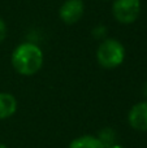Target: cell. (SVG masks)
<instances>
[{
    "label": "cell",
    "instance_id": "obj_8",
    "mask_svg": "<svg viewBox=\"0 0 147 148\" xmlns=\"http://www.w3.org/2000/svg\"><path fill=\"white\" fill-rule=\"evenodd\" d=\"M96 138H98L99 142L104 146V148H108V147L113 146V144H116L117 134L112 127H103L98 133Z\"/></svg>",
    "mask_w": 147,
    "mask_h": 148
},
{
    "label": "cell",
    "instance_id": "obj_3",
    "mask_svg": "<svg viewBox=\"0 0 147 148\" xmlns=\"http://www.w3.org/2000/svg\"><path fill=\"white\" fill-rule=\"evenodd\" d=\"M141 9V0H113L112 3V16L122 25L134 23L139 17Z\"/></svg>",
    "mask_w": 147,
    "mask_h": 148
},
{
    "label": "cell",
    "instance_id": "obj_10",
    "mask_svg": "<svg viewBox=\"0 0 147 148\" xmlns=\"http://www.w3.org/2000/svg\"><path fill=\"white\" fill-rule=\"evenodd\" d=\"M5 36H7V23L3 18H0V44L4 42Z\"/></svg>",
    "mask_w": 147,
    "mask_h": 148
},
{
    "label": "cell",
    "instance_id": "obj_5",
    "mask_svg": "<svg viewBox=\"0 0 147 148\" xmlns=\"http://www.w3.org/2000/svg\"><path fill=\"white\" fill-rule=\"evenodd\" d=\"M128 122L137 131L147 133V100L134 104L128 112Z\"/></svg>",
    "mask_w": 147,
    "mask_h": 148
},
{
    "label": "cell",
    "instance_id": "obj_9",
    "mask_svg": "<svg viewBox=\"0 0 147 148\" xmlns=\"http://www.w3.org/2000/svg\"><path fill=\"white\" fill-rule=\"evenodd\" d=\"M106 34H107V27H104V26H102V25L93 29V35L95 36L96 39H102V40L106 39Z\"/></svg>",
    "mask_w": 147,
    "mask_h": 148
},
{
    "label": "cell",
    "instance_id": "obj_1",
    "mask_svg": "<svg viewBox=\"0 0 147 148\" xmlns=\"http://www.w3.org/2000/svg\"><path fill=\"white\" fill-rule=\"evenodd\" d=\"M44 55L42 48L33 42L20 43L10 55V64L20 75L31 77L43 68Z\"/></svg>",
    "mask_w": 147,
    "mask_h": 148
},
{
    "label": "cell",
    "instance_id": "obj_4",
    "mask_svg": "<svg viewBox=\"0 0 147 148\" xmlns=\"http://www.w3.org/2000/svg\"><path fill=\"white\" fill-rule=\"evenodd\" d=\"M85 14V3L82 0H65L59 9V17L67 25L77 23Z\"/></svg>",
    "mask_w": 147,
    "mask_h": 148
},
{
    "label": "cell",
    "instance_id": "obj_6",
    "mask_svg": "<svg viewBox=\"0 0 147 148\" xmlns=\"http://www.w3.org/2000/svg\"><path fill=\"white\" fill-rule=\"evenodd\" d=\"M18 103L14 95L9 92H0V121L13 117L17 112Z\"/></svg>",
    "mask_w": 147,
    "mask_h": 148
},
{
    "label": "cell",
    "instance_id": "obj_2",
    "mask_svg": "<svg viewBox=\"0 0 147 148\" xmlns=\"http://www.w3.org/2000/svg\"><path fill=\"white\" fill-rule=\"evenodd\" d=\"M124 44L115 38H106L96 49V61L103 69H116L125 61Z\"/></svg>",
    "mask_w": 147,
    "mask_h": 148
},
{
    "label": "cell",
    "instance_id": "obj_13",
    "mask_svg": "<svg viewBox=\"0 0 147 148\" xmlns=\"http://www.w3.org/2000/svg\"><path fill=\"white\" fill-rule=\"evenodd\" d=\"M0 148H8L5 144H3V143H0Z\"/></svg>",
    "mask_w": 147,
    "mask_h": 148
},
{
    "label": "cell",
    "instance_id": "obj_7",
    "mask_svg": "<svg viewBox=\"0 0 147 148\" xmlns=\"http://www.w3.org/2000/svg\"><path fill=\"white\" fill-rule=\"evenodd\" d=\"M68 148H104V146L99 142L96 135L85 134L73 139Z\"/></svg>",
    "mask_w": 147,
    "mask_h": 148
},
{
    "label": "cell",
    "instance_id": "obj_12",
    "mask_svg": "<svg viewBox=\"0 0 147 148\" xmlns=\"http://www.w3.org/2000/svg\"><path fill=\"white\" fill-rule=\"evenodd\" d=\"M143 95H145L146 99H147V83L145 84V87H143Z\"/></svg>",
    "mask_w": 147,
    "mask_h": 148
},
{
    "label": "cell",
    "instance_id": "obj_11",
    "mask_svg": "<svg viewBox=\"0 0 147 148\" xmlns=\"http://www.w3.org/2000/svg\"><path fill=\"white\" fill-rule=\"evenodd\" d=\"M108 148H126V147H124V146H121V144L116 143V144H113V146H111V147H108Z\"/></svg>",
    "mask_w": 147,
    "mask_h": 148
}]
</instances>
